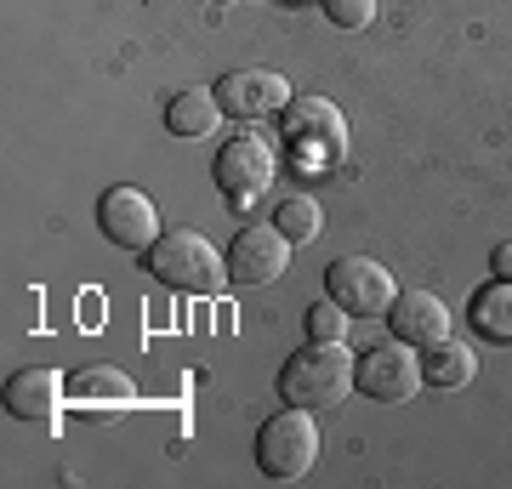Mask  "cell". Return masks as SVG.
Here are the masks:
<instances>
[{
    "instance_id": "obj_16",
    "label": "cell",
    "mask_w": 512,
    "mask_h": 489,
    "mask_svg": "<svg viewBox=\"0 0 512 489\" xmlns=\"http://www.w3.org/2000/svg\"><path fill=\"white\" fill-rule=\"evenodd\" d=\"M478 336H490V342H512V279H495L473 296V308H467Z\"/></svg>"
},
{
    "instance_id": "obj_11",
    "label": "cell",
    "mask_w": 512,
    "mask_h": 489,
    "mask_svg": "<svg viewBox=\"0 0 512 489\" xmlns=\"http://www.w3.org/2000/svg\"><path fill=\"white\" fill-rule=\"evenodd\" d=\"M217 97H222V109L239 114V120H262V114H285L291 86L274 69H234L217 80Z\"/></svg>"
},
{
    "instance_id": "obj_2",
    "label": "cell",
    "mask_w": 512,
    "mask_h": 489,
    "mask_svg": "<svg viewBox=\"0 0 512 489\" xmlns=\"http://www.w3.org/2000/svg\"><path fill=\"white\" fill-rule=\"evenodd\" d=\"M148 273L160 285L183 290V296H211L222 290V256L217 245L194 228H165L154 245H148Z\"/></svg>"
},
{
    "instance_id": "obj_9",
    "label": "cell",
    "mask_w": 512,
    "mask_h": 489,
    "mask_svg": "<svg viewBox=\"0 0 512 489\" xmlns=\"http://www.w3.org/2000/svg\"><path fill=\"white\" fill-rule=\"evenodd\" d=\"M285 268H291V239L274 222H251L228 245V279L234 285H274Z\"/></svg>"
},
{
    "instance_id": "obj_19",
    "label": "cell",
    "mask_w": 512,
    "mask_h": 489,
    "mask_svg": "<svg viewBox=\"0 0 512 489\" xmlns=\"http://www.w3.org/2000/svg\"><path fill=\"white\" fill-rule=\"evenodd\" d=\"M319 6H325V18L336 29H365L376 18V0H319Z\"/></svg>"
},
{
    "instance_id": "obj_14",
    "label": "cell",
    "mask_w": 512,
    "mask_h": 489,
    "mask_svg": "<svg viewBox=\"0 0 512 489\" xmlns=\"http://www.w3.org/2000/svg\"><path fill=\"white\" fill-rule=\"evenodd\" d=\"M222 97H217V86H188V91H177L171 103H165V131L171 137H211V131L222 126Z\"/></svg>"
},
{
    "instance_id": "obj_6",
    "label": "cell",
    "mask_w": 512,
    "mask_h": 489,
    "mask_svg": "<svg viewBox=\"0 0 512 489\" xmlns=\"http://www.w3.org/2000/svg\"><path fill=\"white\" fill-rule=\"evenodd\" d=\"M353 387L370 404H410L421 393V353H410V342H382L353 364Z\"/></svg>"
},
{
    "instance_id": "obj_3",
    "label": "cell",
    "mask_w": 512,
    "mask_h": 489,
    "mask_svg": "<svg viewBox=\"0 0 512 489\" xmlns=\"http://www.w3.org/2000/svg\"><path fill=\"white\" fill-rule=\"evenodd\" d=\"M313 455H319V427H313V410L285 404L279 416L262 421V433H256V467L268 472L274 484H296V478L313 467Z\"/></svg>"
},
{
    "instance_id": "obj_13",
    "label": "cell",
    "mask_w": 512,
    "mask_h": 489,
    "mask_svg": "<svg viewBox=\"0 0 512 489\" xmlns=\"http://www.w3.org/2000/svg\"><path fill=\"white\" fill-rule=\"evenodd\" d=\"M57 399H69V387H63V376L46 370V364H23L18 376L6 381V410L18 421H52Z\"/></svg>"
},
{
    "instance_id": "obj_1",
    "label": "cell",
    "mask_w": 512,
    "mask_h": 489,
    "mask_svg": "<svg viewBox=\"0 0 512 489\" xmlns=\"http://www.w3.org/2000/svg\"><path fill=\"white\" fill-rule=\"evenodd\" d=\"M353 353L342 342H308L302 353H291L285 359V370H279V393H285V404H296V410H336V404L353 393Z\"/></svg>"
},
{
    "instance_id": "obj_20",
    "label": "cell",
    "mask_w": 512,
    "mask_h": 489,
    "mask_svg": "<svg viewBox=\"0 0 512 489\" xmlns=\"http://www.w3.org/2000/svg\"><path fill=\"white\" fill-rule=\"evenodd\" d=\"M490 273H495V279H512V245H495V256H490Z\"/></svg>"
},
{
    "instance_id": "obj_17",
    "label": "cell",
    "mask_w": 512,
    "mask_h": 489,
    "mask_svg": "<svg viewBox=\"0 0 512 489\" xmlns=\"http://www.w3.org/2000/svg\"><path fill=\"white\" fill-rule=\"evenodd\" d=\"M268 222H274L291 245H308V239H319V228H325V211H319V200H313V194H285V200L274 205V217H268Z\"/></svg>"
},
{
    "instance_id": "obj_8",
    "label": "cell",
    "mask_w": 512,
    "mask_h": 489,
    "mask_svg": "<svg viewBox=\"0 0 512 489\" xmlns=\"http://www.w3.org/2000/svg\"><path fill=\"white\" fill-rule=\"evenodd\" d=\"M97 228H103V239L120 245V251H148V245L165 234L160 211H154V200H148L143 188H109V194L97 200Z\"/></svg>"
},
{
    "instance_id": "obj_18",
    "label": "cell",
    "mask_w": 512,
    "mask_h": 489,
    "mask_svg": "<svg viewBox=\"0 0 512 489\" xmlns=\"http://www.w3.org/2000/svg\"><path fill=\"white\" fill-rule=\"evenodd\" d=\"M348 308H342V302H319V308H308V342H342V336H348Z\"/></svg>"
},
{
    "instance_id": "obj_5",
    "label": "cell",
    "mask_w": 512,
    "mask_h": 489,
    "mask_svg": "<svg viewBox=\"0 0 512 489\" xmlns=\"http://www.w3.org/2000/svg\"><path fill=\"white\" fill-rule=\"evenodd\" d=\"M279 171V143L274 131H256L245 126L239 137H228L217 154V188L228 194V200H256V194H268V182H274Z\"/></svg>"
},
{
    "instance_id": "obj_15",
    "label": "cell",
    "mask_w": 512,
    "mask_h": 489,
    "mask_svg": "<svg viewBox=\"0 0 512 489\" xmlns=\"http://www.w3.org/2000/svg\"><path fill=\"white\" fill-rule=\"evenodd\" d=\"M473 370H478L473 347L456 342V336L421 347V381H427V387H467V381H473Z\"/></svg>"
},
{
    "instance_id": "obj_7",
    "label": "cell",
    "mask_w": 512,
    "mask_h": 489,
    "mask_svg": "<svg viewBox=\"0 0 512 489\" xmlns=\"http://www.w3.org/2000/svg\"><path fill=\"white\" fill-rule=\"evenodd\" d=\"M325 296L330 302H342L353 319H370V313H387L393 308V273L376 262V256H342V262H330L325 268Z\"/></svg>"
},
{
    "instance_id": "obj_12",
    "label": "cell",
    "mask_w": 512,
    "mask_h": 489,
    "mask_svg": "<svg viewBox=\"0 0 512 489\" xmlns=\"http://www.w3.org/2000/svg\"><path fill=\"white\" fill-rule=\"evenodd\" d=\"M387 325H393V336L410 347H433L450 336V308H444L433 290H399L393 296V308H387Z\"/></svg>"
},
{
    "instance_id": "obj_4",
    "label": "cell",
    "mask_w": 512,
    "mask_h": 489,
    "mask_svg": "<svg viewBox=\"0 0 512 489\" xmlns=\"http://www.w3.org/2000/svg\"><path fill=\"white\" fill-rule=\"evenodd\" d=\"M285 148L302 165H330L348 154V120L330 97H291L285 103Z\"/></svg>"
},
{
    "instance_id": "obj_10",
    "label": "cell",
    "mask_w": 512,
    "mask_h": 489,
    "mask_svg": "<svg viewBox=\"0 0 512 489\" xmlns=\"http://www.w3.org/2000/svg\"><path fill=\"white\" fill-rule=\"evenodd\" d=\"M69 387V404L80 421H120L137 404V387H131L126 370H114V364H86V370H74L63 376Z\"/></svg>"
}]
</instances>
